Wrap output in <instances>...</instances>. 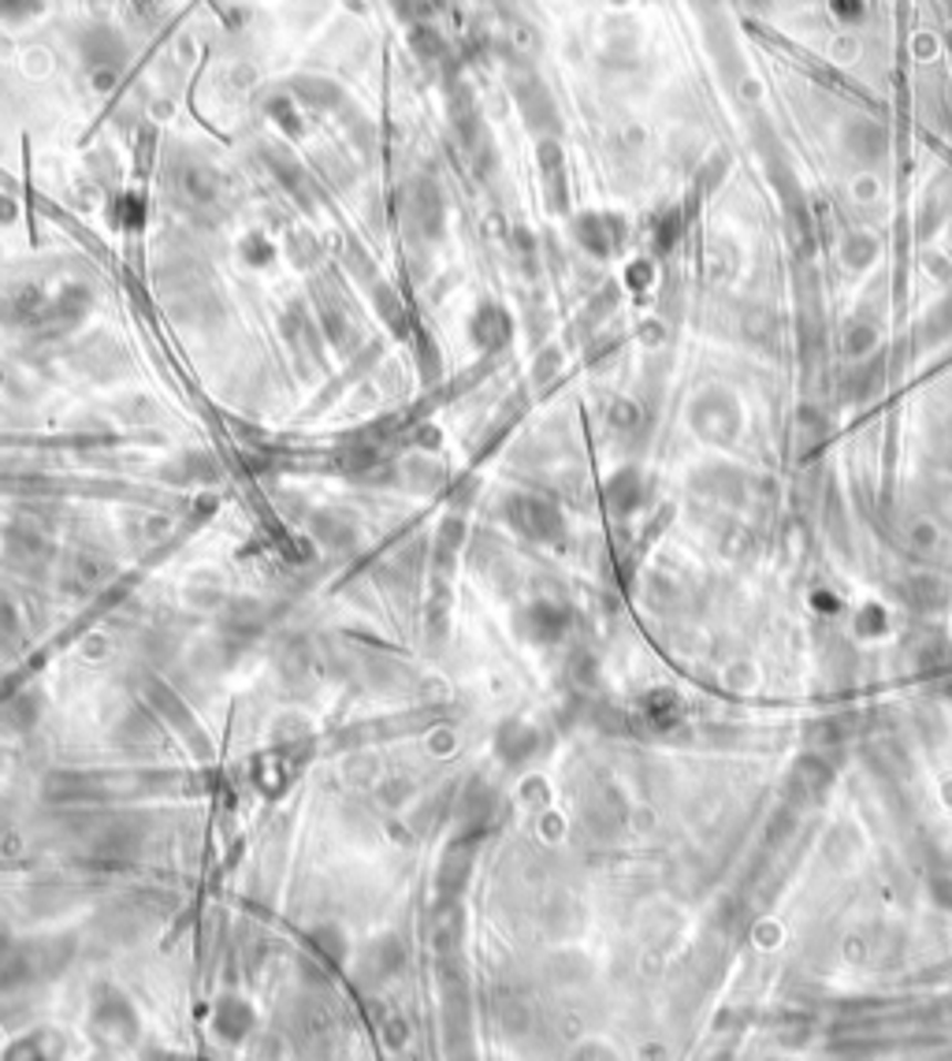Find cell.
Here are the masks:
<instances>
[{
  "label": "cell",
  "instance_id": "8",
  "mask_svg": "<svg viewBox=\"0 0 952 1061\" xmlns=\"http://www.w3.org/2000/svg\"><path fill=\"white\" fill-rule=\"evenodd\" d=\"M179 187H182V194H187V201H193L198 209L217 206V198H220V179H217V171L205 168V165H187V168H182Z\"/></svg>",
  "mask_w": 952,
  "mask_h": 1061
},
{
  "label": "cell",
  "instance_id": "7",
  "mask_svg": "<svg viewBox=\"0 0 952 1061\" xmlns=\"http://www.w3.org/2000/svg\"><path fill=\"white\" fill-rule=\"evenodd\" d=\"M644 477H640V469H618V474L610 477L607 481V507L614 510V514H629V510H637L640 503H644Z\"/></svg>",
  "mask_w": 952,
  "mask_h": 1061
},
{
  "label": "cell",
  "instance_id": "14",
  "mask_svg": "<svg viewBox=\"0 0 952 1061\" xmlns=\"http://www.w3.org/2000/svg\"><path fill=\"white\" fill-rule=\"evenodd\" d=\"M12 645H19V615L15 607L0 596V648H12Z\"/></svg>",
  "mask_w": 952,
  "mask_h": 1061
},
{
  "label": "cell",
  "instance_id": "5",
  "mask_svg": "<svg viewBox=\"0 0 952 1061\" xmlns=\"http://www.w3.org/2000/svg\"><path fill=\"white\" fill-rule=\"evenodd\" d=\"M469 335H473V343L480 351H503L510 343V335H514V321H510V313L503 305H480L473 313V324H469Z\"/></svg>",
  "mask_w": 952,
  "mask_h": 1061
},
{
  "label": "cell",
  "instance_id": "1",
  "mask_svg": "<svg viewBox=\"0 0 952 1061\" xmlns=\"http://www.w3.org/2000/svg\"><path fill=\"white\" fill-rule=\"evenodd\" d=\"M503 514L510 529L532 540V544H558V540L566 537V514H562L558 503H551L544 496H532V492L510 496Z\"/></svg>",
  "mask_w": 952,
  "mask_h": 1061
},
{
  "label": "cell",
  "instance_id": "18",
  "mask_svg": "<svg viewBox=\"0 0 952 1061\" xmlns=\"http://www.w3.org/2000/svg\"><path fill=\"white\" fill-rule=\"evenodd\" d=\"M610 422L618 425V428H632V425L640 422V414H637V406H632V403H621V399H618V403L610 406Z\"/></svg>",
  "mask_w": 952,
  "mask_h": 1061
},
{
  "label": "cell",
  "instance_id": "15",
  "mask_svg": "<svg viewBox=\"0 0 952 1061\" xmlns=\"http://www.w3.org/2000/svg\"><path fill=\"white\" fill-rule=\"evenodd\" d=\"M856 630H859V634H867V637L886 634V611L878 607V604H867V607L856 615Z\"/></svg>",
  "mask_w": 952,
  "mask_h": 1061
},
{
  "label": "cell",
  "instance_id": "2",
  "mask_svg": "<svg viewBox=\"0 0 952 1061\" xmlns=\"http://www.w3.org/2000/svg\"><path fill=\"white\" fill-rule=\"evenodd\" d=\"M689 422L695 428V436L714 444V447H730L736 436H741V428H744L741 406H736V399L725 392V387H711V392H703L700 399L692 403Z\"/></svg>",
  "mask_w": 952,
  "mask_h": 1061
},
{
  "label": "cell",
  "instance_id": "3",
  "mask_svg": "<svg viewBox=\"0 0 952 1061\" xmlns=\"http://www.w3.org/2000/svg\"><path fill=\"white\" fill-rule=\"evenodd\" d=\"M517 630L532 645H555L569 634V607L558 600H532L517 615Z\"/></svg>",
  "mask_w": 952,
  "mask_h": 1061
},
{
  "label": "cell",
  "instance_id": "4",
  "mask_svg": "<svg viewBox=\"0 0 952 1061\" xmlns=\"http://www.w3.org/2000/svg\"><path fill=\"white\" fill-rule=\"evenodd\" d=\"M577 242L585 247L588 253H596V258H610L614 250L621 247V239H626V228H621L618 217H607V212H585V217L577 220Z\"/></svg>",
  "mask_w": 952,
  "mask_h": 1061
},
{
  "label": "cell",
  "instance_id": "12",
  "mask_svg": "<svg viewBox=\"0 0 952 1061\" xmlns=\"http://www.w3.org/2000/svg\"><path fill=\"white\" fill-rule=\"evenodd\" d=\"M904 600H908V604H916V607H923V611H938V607H945L952 596H949V585H945V581H938V578L923 574V578H912V581H908V593H904Z\"/></svg>",
  "mask_w": 952,
  "mask_h": 1061
},
{
  "label": "cell",
  "instance_id": "11",
  "mask_svg": "<svg viewBox=\"0 0 952 1061\" xmlns=\"http://www.w3.org/2000/svg\"><path fill=\"white\" fill-rule=\"evenodd\" d=\"M462 540H465V526L462 518H447L443 526H439L436 533V570H447L454 566V559L462 555Z\"/></svg>",
  "mask_w": 952,
  "mask_h": 1061
},
{
  "label": "cell",
  "instance_id": "10",
  "mask_svg": "<svg viewBox=\"0 0 952 1061\" xmlns=\"http://www.w3.org/2000/svg\"><path fill=\"white\" fill-rule=\"evenodd\" d=\"M540 168H544V187L551 209H566V168H562V153L555 142L540 146Z\"/></svg>",
  "mask_w": 952,
  "mask_h": 1061
},
{
  "label": "cell",
  "instance_id": "16",
  "mask_svg": "<svg viewBox=\"0 0 952 1061\" xmlns=\"http://www.w3.org/2000/svg\"><path fill=\"white\" fill-rule=\"evenodd\" d=\"M684 231V220L681 212H670V217L659 220V228H655V242H659V250H670L673 242H678V235Z\"/></svg>",
  "mask_w": 952,
  "mask_h": 1061
},
{
  "label": "cell",
  "instance_id": "9",
  "mask_svg": "<svg viewBox=\"0 0 952 1061\" xmlns=\"http://www.w3.org/2000/svg\"><path fill=\"white\" fill-rule=\"evenodd\" d=\"M4 552H8V559H15L12 566L34 570L38 563H45V559H49V544H45V537H38V533L12 529V533L4 537Z\"/></svg>",
  "mask_w": 952,
  "mask_h": 1061
},
{
  "label": "cell",
  "instance_id": "6",
  "mask_svg": "<svg viewBox=\"0 0 952 1061\" xmlns=\"http://www.w3.org/2000/svg\"><path fill=\"white\" fill-rule=\"evenodd\" d=\"M409 223H414L421 235H439L443 228V198H439L436 183H417L414 190H409Z\"/></svg>",
  "mask_w": 952,
  "mask_h": 1061
},
{
  "label": "cell",
  "instance_id": "13",
  "mask_svg": "<svg viewBox=\"0 0 952 1061\" xmlns=\"http://www.w3.org/2000/svg\"><path fill=\"white\" fill-rule=\"evenodd\" d=\"M826 440V422L815 417V410H801V428H796V455H815Z\"/></svg>",
  "mask_w": 952,
  "mask_h": 1061
},
{
  "label": "cell",
  "instance_id": "17",
  "mask_svg": "<svg viewBox=\"0 0 952 1061\" xmlns=\"http://www.w3.org/2000/svg\"><path fill=\"white\" fill-rule=\"evenodd\" d=\"M927 329H930V340H938V335H945V332H952V294L945 302L938 305L934 313H930V321H927Z\"/></svg>",
  "mask_w": 952,
  "mask_h": 1061
}]
</instances>
